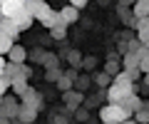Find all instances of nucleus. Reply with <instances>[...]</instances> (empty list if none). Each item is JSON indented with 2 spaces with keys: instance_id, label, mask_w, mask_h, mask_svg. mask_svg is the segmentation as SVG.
Masks as SVG:
<instances>
[{
  "instance_id": "1",
  "label": "nucleus",
  "mask_w": 149,
  "mask_h": 124,
  "mask_svg": "<svg viewBox=\"0 0 149 124\" xmlns=\"http://www.w3.org/2000/svg\"><path fill=\"white\" fill-rule=\"evenodd\" d=\"M100 119L104 124H119V122H124V119H132V114H129L122 104H104L102 112H100Z\"/></svg>"
},
{
  "instance_id": "2",
  "label": "nucleus",
  "mask_w": 149,
  "mask_h": 124,
  "mask_svg": "<svg viewBox=\"0 0 149 124\" xmlns=\"http://www.w3.org/2000/svg\"><path fill=\"white\" fill-rule=\"evenodd\" d=\"M0 109H3V117L5 119H17L20 117V109H22V99L17 94H5Z\"/></svg>"
},
{
  "instance_id": "3",
  "label": "nucleus",
  "mask_w": 149,
  "mask_h": 124,
  "mask_svg": "<svg viewBox=\"0 0 149 124\" xmlns=\"http://www.w3.org/2000/svg\"><path fill=\"white\" fill-rule=\"evenodd\" d=\"M25 10L30 12V15L35 17V20H40V22H42L45 17L50 15V10H52V8L47 5V0H27V3H25Z\"/></svg>"
},
{
  "instance_id": "4",
  "label": "nucleus",
  "mask_w": 149,
  "mask_h": 124,
  "mask_svg": "<svg viewBox=\"0 0 149 124\" xmlns=\"http://www.w3.org/2000/svg\"><path fill=\"white\" fill-rule=\"evenodd\" d=\"M62 102L67 104L70 112H77L80 104H85V94H82L80 89H70V92H65V94H62Z\"/></svg>"
},
{
  "instance_id": "5",
  "label": "nucleus",
  "mask_w": 149,
  "mask_h": 124,
  "mask_svg": "<svg viewBox=\"0 0 149 124\" xmlns=\"http://www.w3.org/2000/svg\"><path fill=\"white\" fill-rule=\"evenodd\" d=\"M27 0H0V10H3V17H13L17 10L25 8Z\"/></svg>"
},
{
  "instance_id": "6",
  "label": "nucleus",
  "mask_w": 149,
  "mask_h": 124,
  "mask_svg": "<svg viewBox=\"0 0 149 124\" xmlns=\"http://www.w3.org/2000/svg\"><path fill=\"white\" fill-rule=\"evenodd\" d=\"M13 22H15V25L20 27V33H22V30H27V27H32V22H35V17H32L30 12L25 10V8H22V10H17L15 15H13Z\"/></svg>"
},
{
  "instance_id": "7",
  "label": "nucleus",
  "mask_w": 149,
  "mask_h": 124,
  "mask_svg": "<svg viewBox=\"0 0 149 124\" xmlns=\"http://www.w3.org/2000/svg\"><path fill=\"white\" fill-rule=\"evenodd\" d=\"M27 57H30V55H27V50L22 47V45H15L5 60H8V62H13V65H25V60H27Z\"/></svg>"
},
{
  "instance_id": "8",
  "label": "nucleus",
  "mask_w": 149,
  "mask_h": 124,
  "mask_svg": "<svg viewBox=\"0 0 149 124\" xmlns=\"http://www.w3.org/2000/svg\"><path fill=\"white\" fill-rule=\"evenodd\" d=\"M42 25L47 27V30H55V27H67V22L62 20V15H60V10H50V15L42 20Z\"/></svg>"
},
{
  "instance_id": "9",
  "label": "nucleus",
  "mask_w": 149,
  "mask_h": 124,
  "mask_svg": "<svg viewBox=\"0 0 149 124\" xmlns=\"http://www.w3.org/2000/svg\"><path fill=\"white\" fill-rule=\"evenodd\" d=\"M0 30H3V35H8V37H13L17 42V37H20V27L13 22V17H3V25H0Z\"/></svg>"
},
{
  "instance_id": "10",
  "label": "nucleus",
  "mask_w": 149,
  "mask_h": 124,
  "mask_svg": "<svg viewBox=\"0 0 149 124\" xmlns=\"http://www.w3.org/2000/svg\"><path fill=\"white\" fill-rule=\"evenodd\" d=\"M22 104H27V107H35V109H40V107H42V94H40V92H35V89L30 87V89H27V94L22 97Z\"/></svg>"
},
{
  "instance_id": "11",
  "label": "nucleus",
  "mask_w": 149,
  "mask_h": 124,
  "mask_svg": "<svg viewBox=\"0 0 149 124\" xmlns=\"http://www.w3.org/2000/svg\"><path fill=\"white\" fill-rule=\"evenodd\" d=\"M27 89H30V85H27V77H15L13 80V94H17V97H25Z\"/></svg>"
},
{
  "instance_id": "12",
  "label": "nucleus",
  "mask_w": 149,
  "mask_h": 124,
  "mask_svg": "<svg viewBox=\"0 0 149 124\" xmlns=\"http://www.w3.org/2000/svg\"><path fill=\"white\" fill-rule=\"evenodd\" d=\"M60 15H62V20L67 22V25H74V22H77V17H80V10H77L74 5H65L62 10H60Z\"/></svg>"
},
{
  "instance_id": "13",
  "label": "nucleus",
  "mask_w": 149,
  "mask_h": 124,
  "mask_svg": "<svg viewBox=\"0 0 149 124\" xmlns=\"http://www.w3.org/2000/svg\"><path fill=\"white\" fill-rule=\"evenodd\" d=\"M104 72H107L109 77H117L119 72H122V60H117L114 55H112V57L107 60V65H104Z\"/></svg>"
},
{
  "instance_id": "14",
  "label": "nucleus",
  "mask_w": 149,
  "mask_h": 124,
  "mask_svg": "<svg viewBox=\"0 0 149 124\" xmlns=\"http://www.w3.org/2000/svg\"><path fill=\"white\" fill-rule=\"evenodd\" d=\"M132 12L134 17H149V0H134Z\"/></svg>"
},
{
  "instance_id": "15",
  "label": "nucleus",
  "mask_w": 149,
  "mask_h": 124,
  "mask_svg": "<svg viewBox=\"0 0 149 124\" xmlns=\"http://www.w3.org/2000/svg\"><path fill=\"white\" fill-rule=\"evenodd\" d=\"M37 112H40V109H35V107H27V104H22V109H20V117H17V119H22L25 124H35V117H37Z\"/></svg>"
},
{
  "instance_id": "16",
  "label": "nucleus",
  "mask_w": 149,
  "mask_h": 124,
  "mask_svg": "<svg viewBox=\"0 0 149 124\" xmlns=\"http://www.w3.org/2000/svg\"><path fill=\"white\" fill-rule=\"evenodd\" d=\"M57 65H60L57 55H52V52H47V55H45V62H42V67H45V70H57Z\"/></svg>"
},
{
  "instance_id": "17",
  "label": "nucleus",
  "mask_w": 149,
  "mask_h": 124,
  "mask_svg": "<svg viewBox=\"0 0 149 124\" xmlns=\"http://www.w3.org/2000/svg\"><path fill=\"white\" fill-rule=\"evenodd\" d=\"M134 119H137L139 124H149V102H144V107L134 114Z\"/></svg>"
},
{
  "instance_id": "18",
  "label": "nucleus",
  "mask_w": 149,
  "mask_h": 124,
  "mask_svg": "<svg viewBox=\"0 0 149 124\" xmlns=\"http://www.w3.org/2000/svg\"><path fill=\"white\" fill-rule=\"evenodd\" d=\"M67 62L77 70V67H82V55L77 52V50H70V52H67Z\"/></svg>"
},
{
  "instance_id": "19",
  "label": "nucleus",
  "mask_w": 149,
  "mask_h": 124,
  "mask_svg": "<svg viewBox=\"0 0 149 124\" xmlns=\"http://www.w3.org/2000/svg\"><path fill=\"white\" fill-rule=\"evenodd\" d=\"M72 87H74V80H70V77H67V75H65V77H62V80H60V82H57V89H60V92H62V94H65V92H70V89H72Z\"/></svg>"
},
{
  "instance_id": "20",
  "label": "nucleus",
  "mask_w": 149,
  "mask_h": 124,
  "mask_svg": "<svg viewBox=\"0 0 149 124\" xmlns=\"http://www.w3.org/2000/svg\"><path fill=\"white\" fill-rule=\"evenodd\" d=\"M62 77H65V72H60V70H47V72H45V80H47V82H55V85H57Z\"/></svg>"
},
{
  "instance_id": "21",
  "label": "nucleus",
  "mask_w": 149,
  "mask_h": 124,
  "mask_svg": "<svg viewBox=\"0 0 149 124\" xmlns=\"http://www.w3.org/2000/svg\"><path fill=\"white\" fill-rule=\"evenodd\" d=\"M95 82H97L100 87H112V85H114V80H112V77L107 75V72H102V75H97V77H95Z\"/></svg>"
},
{
  "instance_id": "22",
  "label": "nucleus",
  "mask_w": 149,
  "mask_h": 124,
  "mask_svg": "<svg viewBox=\"0 0 149 124\" xmlns=\"http://www.w3.org/2000/svg\"><path fill=\"white\" fill-rule=\"evenodd\" d=\"M45 55H47V52H42V50H32V52H30V60L35 62V65H42V62H45Z\"/></svg>"
},
{
  "instance_id": "23",
  "label": "nucleus",
  "mask_w": 149,
  "mask_h": 124,
  "mask_svg": "<svg viewBox=\"0 0 149 124\" xmlns=\"http://www.w3.org/2000/svg\"><path fill=\"white\" fill-rule=\"evenodd\" d=\"M65 35H67V27H55V30H50V37L52 40H65Z\"/></svg>"
},
{
  "instance_id": "24",
  "label": "nucleus",
  "mask_w": 149,
  "mask_h": 124,
  "mask_svg": "<svg viewBox=\"0 0 149 124\" xmlns=\"http://www.w3.org/2000/svg\"><path fill=\"white\" fill-rule=\"evenodd\" d=\"M95 65H97V60H95V57H85V60H82V67H85L87 72L95 70Z\"/></svg>"
},
{
  "instance_id": "25",
  "label": "nucleus",
  "mask_w": 149,
  "mask_h": 124,
  "mask_svg": "<svg viewBox=\"0 0 149 124\" xmlns=\"http://www.w3.org/2000/svg\"><path fill=\"white\" fill-rule=\"evenodd\" d=\"M87 87H90V77H87V75H82L80 80H77V89H80V92H85Z\"/></svg>"
},
{
  "instance_id": "26",
  "label": "nucleus",
  "mask_w": 149,
  "mask_h": 124,
  "mask_svg": "<svg viewBox=\"0 0 149 124\" xmlns=\"http://www.w3.org/2000/svg\"><path fill=\"white\" fill-rule=\"evenodd\" d=\"M87 3H90V0H70V5H74L77 10H82V8H85Z\"/></svg>"
},
{
  "instance_id": "27",
  "label": "nucleus",
  "mask_w": 149,
  "mask_h": 124,
  "mask_svg": "<svg viewBox=\"0 0 149 124\" xmlns=\"http://www.w3.org/2000/svg\"><path fill=\"white\" fill-rule=\"evenodd\" d=\"M139 40H142L144 45H149V30H142V33H139Z\"/></svg>"
},
{
  "instance_id": "28",
  "label": "nucleus",
  "mask_w": 149,
  "mask_h": 124,
  "mask_svg": "<svg viewBox=\"0 0 149 124\" xmlns=\"http://www.w3.org/2000/svg\"><path fill=\"white\" fill-rule=\"evenodd\" d=\"M74 114H77V119H87V109H77Z\"/></svg>"
},
{
  "instance_id": "29",
  "label": "nucleus",
  "mask_w": 149,
  "mask_h": 124,
  "mask_svg": "<svg viewBox=\"0 0 149 124\" xmlns=\"http://www.w3.org/2000/svg\"><path fill=\"white\" fill-rule=\"evenodd\" d=\"M52 124H67V119L65 117H52Z\"/></svg>"
},
{
  "instance_id": "30",
  "label": "nucleus",
  "mask_w": 149,
  "mask_h": 124,
  "mask_svg": "<svg viewBox=\"0 0 149 124\" xmlns=\"http://www.w3.org/2000/svg\"><path fill=\"white\" fill-rule=\"evenodd\" d=\"M119 124H139V122H137V119L132 117V119H124V122H119Z\"/></svg>"
},
{
  "instance_id": "31",
  "label": "nucleus",
  "mask_w": 149,
  "mask_h": 124,
  "mask_svg": "<svg viewBox=\"0 0 149 124\" xmlns=\"http://www.w3.org/2000/svg\"><path fill=\"white\" fill-rule=\"evenodd\" d=\"M13 124H25V122H22V119H13Z\"/></svg>"
},
{
  "instance_id": "32",
  "label": "nucleus",
  "mask_w": 149,
  "mask_h": 124,
  "mask_svg": "<svg viewBox=\"0 0 149 124\" xmlns=\"http://www.w3.org/2000/svg\"><path fill=\"white\" fill-rule=\"evenodd\" d=\"M147 85H149V75H147Z\"/></svg>"
}]
</instances>
